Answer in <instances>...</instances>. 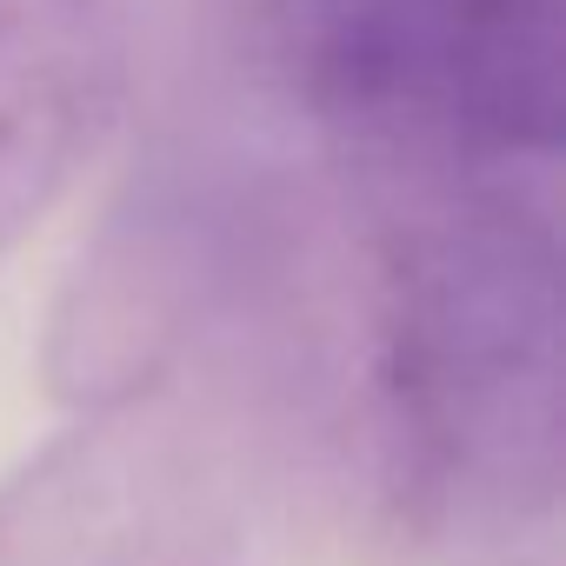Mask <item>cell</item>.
I'll use <instances>...</instances> for the list:
<instances>
[{"label":"cell","mask_w":566,"mask_h":566,"mask_svg":"<svg viewBox=\"0 0 566 566\" xmlns=\"http://www.w3.org/2000/svg\"><path fill=\"white\" fill-rule=\"evenodd\" d=\"M347 233V460L413 533H520L566 480V253L546 167L321 154Z\"/></svg>","instance_id":"1"},{"label":"cell","mask_w":566,"mask_h":566,"mask_svg":"<svg viewBox=\"0 0 566 566\" xmlns=\"http://www.w3.org/2000/svg\"><path fill=\"white\" fill-rule=\"evenodd\" d=\"M321 154L559 160L566 0H220Z\"/></svg>","instance_id":"3"},{"label":"cell","mask_w":566,"mask_h":566,"mask_svg":"<svg viewBox=\"0 0 566 566\" xmlns=\"http://www.w3.org/2000/svg\"><path fill=\"white\" fill-rule=\"evenodd\" d=\"M0 480V566H240L266 427L193 380L67 407Z\"/></svg>","instance_id":"4"},{"label":"cell","mask_w":566,"mask_h":566,"mask_svg":"<svg viewBox=\"0 0 566 566\" xmlns=\"http://www.w3.org/2000/svg\"><path fill=\"white\" fill-rule=\"evenodd\" d=\"M134 94V0H0V266L101 160Z\"/></svg>","instance_id":"5"},{"label":"cell","mask_w":566,"mask_h":566,"mask_svg":"<svg viewBox=\"0 0 566 566\" xmlns=\"http://www.w3.org/2000/svg\"><path fill=\"white\" fill-rule=\"evenodd\" d=\"M48 380L67 407L193 380L280 453H347L354 307L327 180L233 140L160 147L67 273Z\"/></svg>","instance_id":"2"}]
</instances>
